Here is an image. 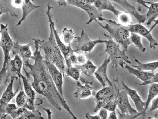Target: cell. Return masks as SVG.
<instances>
[{
    "instance_id": "cell-1",
    "label": "cell",
    "mask_w": 158,
    "mask_h": 119,
    "mask_svg": "<svg viewBox=\"0 0 158 119\" xmlns=\"http://www.w3.org/2000/svg\"><path fill=\"white\" fill-rule=\"evenodd\" d=\"M32 40L35 45V51L32 57L34 62L33 64L30 61L23 62L24 66L29 69V71H27L24 67L23 68L26 77L33 78L31 84L36 93L47 99L52 105L59 111L63 108L73 119H77L64 98L57 90L44 63V56L41 55V49L39 47V38H34Z\"/></svg>"
},
{
    "instance_id": "cell-2",
    "label": "cell",
    "mask_w": 158,
    "mask_h": 119,
    "mask_svg": "<svg viewBox=\"0 0 158 119\" xmlns=\"http://www.w3.org/2000/svg\"><path fill=\"white\" fill-rule=\"evenodd\" d=\"M49 36L47 41L39 39V47L44 51L45 57L56 65L63 73L66 74V61L56 42L52 25L49 24Z\"/></svg>"
},
{
    "instance_id": "cell-3",
    "label": "cell",
    "mask_w": 158,
    "mask_h": 119,
    "mask_svg": "<svg viewBox=\"0 0 158 119\" xmlns=\"http://www.w3.org/2000/svg\"><path fill=\"white\" fill-rule=\"evenodd\" d=\"M99 21H105L107 23L102 24L97 21V23L109 34V35L104 34L106 36L112 38L119 44L125 51H128L130 45H132L130 41L131 32L125 26L111 19H105L102 17L98 19Z\"/></svg>"
},
{
    "instance_id": "cell-4",
    "label": "cell",
    "mask_w": 158,
    "mask_h": 119,
    "mask_svg": "<svg viewBox=\"0 0 158 119\" xmlns=\"http://www.w3.org/2000/svg\"><path fill=\"white\" fill-rule=\"evenodd\" d=\"M106 37L109 39L105 43V52L110 58L111 67L112 68H115L116 71L118 70V66L123 69L125 64L131 63L128 59L129 58L125 53L126 51L112 38Z\"/></svg>"
},
{
    "instance_id": "cell-5",
    "label": "cell",
    "mask_w": 158,
    "mask_h": 119,
    "mask_svg": "<svg viewBox=\"0 0 158 119\" xmlns=\"http://www.w3.org/2000/svg\"><path fill=\"white\" fill-rule=\"evenodd\" d=\"M115 100L117 107L121 111L120 112L118 110V118L136 119L142 115L131 106L128 99V95L125 90L120 91L119 89H117Z\"/></svg>"
},
{
    "instance_id": "cell-6",
    "label": "cell",
    "mask_w": 158,
    "mask_h": 119,
    "mask_svg": "<svg viewBox=\"0 0 158 119\" xmlns=\"http://www.w3.org/2000/svg\"><path fill=\"white\" fill-rule=\"evenodd\" d=\"M23 60L18 55H15L13 59L10 60L3 70L0 72V83L1 85L9 84L10 79L15 77L17 79L18 77L21 78Z\"/></svg>"
},
{
    "instance_id": "cell-7",
    "label": "cell",
    "mask_w": 158,
    "mask_h": 119,
    "mask_svg": "<svg viewBox=\"0 0 158 119\" xmlns=\"http://www.w3.org/2000/svg\"><path fill=\"white\" fill-rule=\"evenodd\" d=\"M67 4L77 7L83 10L88 15L89 20L85 24H90L93 21L97 22V19L102 16L94 5L95 0H65Z\"/></svg>"
},
{
    "instance_id": "cell-8",
    "label": "cell",
    "mask_w": 158,
    "mask_h": 119,
    "mask_svg": "<svg viewBox=\"0 0 158 119\" xmlns=\"http://www.w3.org/2000/svg\"><path fill=\"white\" fill-rule=\"evenodd\" d=\"M8 24H1V38L0 46L2 49L4 55V61L3 67L1 70H3L10 60V53L12 52L13 48L14 42L10 36L8 31Z\"/></svg>"
},
{
    "instance_id": "cell-9",
    "label": "cell",
    "mask_w": 158,
    "mask_h": 119,
    "mask_svg": "<svg viewBox=\"0 0 158 119\" xmlns=\"http://www.w3.org/2000/svg\"><path fill=\"white\" fill-rule=\"evenodd\" d=\"M77 39V45L76 52L82 51L84 52H91L94 48L98 44L105 43L106 40L98 39L91 40L89 37L88 35L84 30L81 31L80 36L75 37Z\"/></svg>"
},
{
    "instance_id": "cell-10",
    "label": "cell",
    "mask_w": 158,
    "mask_h": 119,
    "mask_svg": "<svg viewBox=\"0 0 158 119\" xmlns=\"http://www.w3.org/2000/svg\"><path fill=\"white\" fill-rule=\"evenodd\" d=\"M53 7L50 5V4L48 3L47 5V10L46 11V14L47 15L49 24L52 25V29H53V33H54L55 39H56V42L58 45L59 49L63 54L65 60H66L69 59L70 55L76 52L75 49H73L71 47V44L67 45L63 43L61 40L60 39V37L59 35L57 30L56 29L54 22L52 20L51 11L52 9H53Z\"/></svg>"
},
{
    "instance_id": "cell-11",
    "label": "cell",
    "mask_w": 158,
    "mask_h": 119,
    "mask_svg": "<svg viewBox=\"0 0 158 119\" xmlns=\"http://www.w3.org/2000/svg\"><path fill=\"white\" fill-rule=\"evenodd\" d=\"M94 100L96 103L94 111L97 112L102 108V106L106 103L114 100L115 95L113 87L111 86L103 87L102 89L95 93Z\"/></svg>"
},
{
    "instance_id": "cell-12",
    "label": "cell",
    "mask_w": 158,
    "mask_h": 119,
    "mask_svg": "<svg viewBox=\"0 0 158 119\" xmlns=\"http://www.w3.org/2000/svg\"><path fill=\"white\" fill-rule=\"evenodd\" d=\"M130 32L135 33L143 36L147 39L149 43V47L151 49H156L158 46V42L154 39L149 30L141 23L132 24L127 27H125Z\"/></svg>"
},
{
    "instance_id": "cell-13",
    "label": "cell",
    "mask_w": 158,
    "mask_h": 119,
    "mask_svg": "<svg viewBox=\"0 0 158 119\" xmlns=\"http://www.w3.org/2000/svg\"><path fill=\"white\" fill-rule=\"evenodd\" d=\"M44 61L45 64L47 66L50 73L51 76L53 79V82L56 85V87L58 90L59 93L63 97V73L60 71L57 66L49 61L44 56Z\"/></svg>"
},
{
    "instance_id": "cell-14",
    "label": "cell",
    "mask_w": 158,
    "mask_h": 119,
    "mask_svg": "<svg viewBox=\"0 0 158 119\" xmlns=\"http://www.w3.org/2000/svg\"><path fill=\"white\" fill-rule=\"evenodd\" d=\"M80 82L77 81V90L74 93L76 99H85L94 95L95 92L93 90L92 84L93 82L87 81L83 78L80 77Z\"/></svg>"
},
{
    "instance_id": "cell-15",
    "label": "cell",
    "mask_w": 158,
    "mask_h": 119,
    "mask_svg": "<svg viewBox=\"0 0 158 119\" xmlns=\"http://www.w3.org/2000/svg\"><path fill=\"white\" fill-rule=\"evenodd\" d=\"M110 62V58H106L102 64L97 68L94 74L96 79L101 83L103 87H106V83L113 87L112 83L109 78L108 74V66Z\"/></svg>"
},
{
    "instance_id": "cell-16",
    "label": "cell",
    "mask_w": 158,
    "mask_h": 119,
    "mask_svg": "<svg viewBox=\"0 0 158 119\" xmlns=\"http://www.w3.org/2000/svg\"><path fill=\"white\" fill-rule=\"evenodd\" d=\"M120 6L124 12L129 14L136 18L138 23H144L146 21V15H141L128 0H109Z\"/></svg>"
},
{
    "instance_id": "cell-17",
    "label": "cell",
    "mask_w": 158,
    "mask_h": 119,
    "mask_svg": "<svg viewBox=\"0 0 158 119\" xmlns=\"http://www.w3.org/2000/svg\"><path fill=\"white\" fill-rule=\"evenodd\" d=\"M12 119H44L38 110H31L25 107L18 108L10 114Z\"/></svg>"
},
{
    "instance_id": "cell-18",
    "label": "cell",
    "mask_w": 158,
    "mask_h": 119,
    "mask_svg": "<svg viewBox=\"0 0 158 119\" xmlns=\"http://www.w3.org/2000/svg\"><path fill=\"white\" fill-rule=\"evenodd\" d=\"M21 79L23 82L24 91L27 98V105L26 108L30 110H35V100L36 93L35 89L32 86L31 83L30 82L29 79L23 75H21Z\"/></svg>"
},
{
    "instance_id": "cell-19",
    "label": "cell",
    "mask_w": 158,
    "mask_h": 119,
    "mask_svg": "<svg viewBox=\"0 0 158 119\" xmlns=\"http://www.w3.org/2000/svg\"><path fill=\"white\" fill-rule=\"evenodd\" d=\"M124 90L127 92L128 96L134 102L136 110L138 113L143 116L145 108L146 107V102L142 100L140 96L138 95L137 92L135 89L131 88L125 84L123 82L121 81Z\"/></svg>"
},
{
    "instance_id": "cell-20",
    "label": "cell",
    "mask_w": 158,
    "mask_h": 119,
    "mask_svg": "<svg viewBox=\"0 0 158 119\" xmlns=\"http://www.w3.org/2000/svg\"><path fill=\"white\" fill-rule=\"evenodd\" d=\"M33 44L29 43L27 44L21 45L19 42H15L12 52L13 55H19L23 62L30 61V59H32V56L31 47Z\"/></svg>"
},
{
    "instance_id": "cell-21",
    "label": "cell",
    "mask_w": 158,
    "mask_h": 119,
    "mask_svg": "<svg viewBox=\"0 0 158 119\" xmlns=\"http://www.w3.org/2000/svg\"><path fill=\"white\" fill-rule=\"evenodd\" d=\"M125 67L129 73L134 75L143 82L150 80L154 76L155 73L153 72L145 71L138 69L134 68L132 66H130L127 63L125 64Z\"/></svg>"
},
{
    "instance_id": "cell-22",
    "label": "cell",
    "mask_w": 158,
    "mask_h": 119,
    "mask_svg": "<svg viewBox=\"0 0 158 119\" xmlns=\"http://www.w3.org/2000/svg\"><path fill=\"white\" fill-rule=\"evenodd\" d=\"M94 5L101 13L104 11H110L118 17L121 12L115 8L112 2L109 0H95Z\"/></svg>"
},
{
    "instance_id": "cell-23",
    "label": "cell",
    "mask_w": 158,
    "mask_h": 119,
    "mask_svg": "<svg viewBox=\"0 0 158 119\" xmlns=\"http://www.w3.org/2000/svg\"><path fill=\"white\" fill-rule=\"evenodd\" d=\"M23 2L22 16L18 21L16 26H19L25 20L28 15L35 10L40 7V6L35 5L31 0H22Z\"/></svg>"
},
{
    "instance_id": "cell-24",
    "label": "cell",
    "mask_w": 158,
    "mask_h": 119,
    "mask_svg": "<svg viewBox=\"0 0 158 119\" xmlns=\"http://www.w3.org/2000/svg\"><path fill=\"white\" fill-rule=\"evenodd\" d=\"M15 79L16 78L15 77L11 78L10 83L8 85L6 89L3 93L2 95L1 96V100H0V104L9 103L15 97L18 90V88L16 92L13 91L14 82Z\"/></svg>"
},
{
    "instance_id": "cell-25",
    "label": "cell",
    "mask_w": 158,
    "mask_h": 119,
    "mask_svg": "<svg viewBox=\"0 0 158 119\" xmlns=\"http://www.w3.org/2000/svg\"><path fill=\"white\" fill-rule=\"evenodd\" d=\"M5 14H9L12 17L18 18L13 5L12 0H0V16Z\"/></svg>"
},
{
    "instance_id": "cell-26",
    "label": "cell",
    "mask_w": 158,
    "mask_h": 119,
    "mask_svg": "<svg viewBox=\"0 0 158 119\" xmlns=\"http://www.w3.org/2000/svg\"><path fill=\"white\" fill-rule=\"evenodd\" d=\"M82 73L88 77H91L97 68V66L94 64L90 59L88 60L85 64L82 65L75 66Z\"/></svg>"
},
{
    "instance_id": "cell-27",
    "label": "cell",
    "mask_w": 158,
    "mask_h": 119,
    "mask_svg": "<svg viewBox=\"0 0 158 119\" xmlns=\"http://www.w3.org/2000/svg\"><path fill=\"white\" fill-rule=\"evenodd\" d=\"M134 58L135 62L138 65L137 66L134 65L132 66L136 69L145 71L154 72L156 69L158 68V61L147 62V63H143L139 61L135 56H134Z\"/></svg>"
},
{
    "instance_id": "cell-28",
    "label": "cell",
    "mask_w": 158,
    "mask_h": 119,
    "mask_svg": "<svg viewBox=\"0 0 158 119\" xmlns=\"http://www.w3.org/2000/svg\"><path fill=\"white\" fill-rule=\"evenodd\" d=\"M146 14V24L150 25L158 17V2H152Z\"/></svg>"
},
{
    "instance_id": "cell-29",
    "label": "cell",
    "mask_w": 158,
    "mask_h": 119,
    "mask_svg": "<svg viewBox=\"0 0 158 119\" xmlns=\"http://www.w3.org/2000/svg\"><path fill=\"white\" fill-rule=\"evenodd\" d=\"M66 64V74L67 76L72 78L74 80L77 81L80 80V71L75 66H73V64L69 59L65 60Z\"/></svg>"
},
{
    "instance_id": "cell-30",
    "label": "cell",
    "mask_w": 158,
    "mask_h": 119,
    "mask_svg": "<svg viewBox=\"0 0 158 119\" xmlns=\"http://www.w3.org/2000/svg\"><path fill=\"white\" fill-rule=\"evenodd\" d=\"M158 95V83H153L150 84L147 99L146 101V107L145 108L143 117H145L146 115L147 110L149 104H150L152 100Z\"/></svg>"
},
{
    "instance_id": "cell-31",
    "label": "cell",
    "mask_w": 158,
    "mask_h": 119,
    "mask_svg": "<svg viewBox=\"0 0 158 119\" xmlns=\"http://www.w3.org/2000/svg\"><path fill=\"white\" fill-rule=\"evenodd\" d=\"M18 108L17 106L14 103L0 104V119H5Z\"/></svg>"
},
{
    "instance_id": "cell-32",
    "label": "cell",
    "mask_w": 158,
    "mask_h": 119,
    "mask_svg": "<svg viewBox=\"0 0 158 119\" xmlns=\"http://www.w3.org/2000/svg\"><path fill=\"white\" fill-rule=\"evenodd\" d=\"M130 41L132 44H134L142 52L146 51V49L143 46L142 42V37L140 35L135 33L131 32Z\"/></svg>"
},
{
    "instance_id": "cell-33",
    "label": "cell",
    "mask_w": 158,
    "mask_h": 119,
    "mask_svg": "<svg viewBox=\"0 0 158 119\" xmlns=\"http://www.w3.org/2000/svg\"><path fill=\"white\" fill-rule=\"evenodd\" d=\"M62 35L63 41L66 45L71 44L72 42L75 38L73 30L67 28H63Z\"/></svg>"
},
{
    "instance_id": "cell-34",
    "label": "cell",
    "mask_w": 158,
    "mask_h": 119,
    "mask_svg": "<svg viewBox=\"0 0 158 119\" xmlns=\"http://www.w3.org/2000/svg\"><path fill=\"white\" fill-rule=\"evenodd\" d=\"M131 15L127 13L121 12L117 17L118 23L123 26L127 27L133 24Z\"/></svg>"
},
{
    "instance_id": "cell-35",
    "label": "cell",
    "mask_w": 158,
    "mask_h": 119,
    "mask_svg": "<svg viewBox=\"0 0 158 119\" xmlns=\"http://www.w3.org/2000/svg\"><path fill=\"white\" fill-rule=\"evenodd\" d=\"M16 103L18 108L25 107L26 108L27 103V97L24 91L21 90L16 97Z\"/></svg>"
},
{
    "instance_id": "cell-36",
    "label": "cell",
    "mask_w": 158,
    "mask_h": 119,
    "mask_svg": "<svg viewBox=\"0 0 158 119\" xmlns=\"http://www.w3.org/2000/svg\"><path fill=\"white\" fill-rule=\"evenodd\" d=\"M117 105L115 99L110 100L102 106V108L105 109L108 111L112 112L116 110Z\"/></svg>"
},
{
    "instance_id": "cell-37",
    "label": "cell",
    "mask_w": 158,
    "mask_h": 119,
    "mask_svg": "<svg viewBox=\"0 0 158 119\" xmlns=\"http://www.w3.org/2000/svg\"><path fill=\"white\" fill-rule=\"evenodd\" d=\"M153 83H158V72L156 74H154V76L150 80L147 81L145 82H143L142 83H137V84L139 86H144L146 85H150Z\"/></svg>"
},
{
    "instance_id": "cell-38",
    "label": "cell",
    "mask_w": 158,
    "mask_h": 119,
    "mask_svg": "<svg viewBox=\"0 0 158 119\" xmlns=\"http://www.w3.org/2000/svg\"><path fill=\"white\" fill-rule=\"evenodd\" d=\"M151 106L149 112H152L158 109V95L151 102Z\"/></svg>"
},
{
    "instance_id": "cell-39",
    "label": "cell",
    "mask_w": 158,
    "mask_h": 119,
    "mask_svg": "<svg viewBox=\"0 0 158 119\" xmlns=\"http://www.w3.org/2000/svg\"><path fill=\"white\" fill-rule=\"evenodd\" d=\"M99 115L101 119H107L108 118V110H106L105 109L101 108L99 110Z\"/></svg>"
},
{
    "instance_id": "cell-40",
    "label": "cell",
    "mask_w": 158,
    "mask_h": 119,
    "mask_svg": "<svg viewBox=\"0 0 158 119\" xmlns=\"http://www.w3.org/2000/svg\"><path fill=\"white\" fill-rule=\"evenodd\" d=\"M77 59L78 65L84 64L87 60L86 56L83 55H79L77 56Z\"/></svg>"
},
{
    "instance_id": "cell-41",
    "label": "cell",
    "mask_w": 158,
    "mask_h": 119,
    "mask_svg": "<svg viewBox=\"0 0 158 119\" xmlns=\"http://www.w3.org/2000/svg\"><path fill=\"white\" fill-rule=\"evenodd\" d=\"M136 1L138 2L139 5H142V6L144 7L147 8V9H148L149 8V7L148 6L147 4L150 5L152 2H149V1H145L144 0H136Z\"/></svg>"
},
{
    "instance_id": "cell-42",
    "label": "cell",
    "mask_w": 158,
    "mask_h": 119,
    "mask_svg": "<svg viewBox=\"0 0 158 119\" xmlns=\"http://www.w3.org/2000/svg\"><path fill=\"white\" fill-rule=\"evenodd\" d=\"M71 63L73 65H78L77 63V56L74 54V53L73 54L70 55L69 58Z\"/></svg>"
},
{
    "instance_id": "cell-43",
    "label": "cell",
    "mask_w": 158,
    "mask_h": 119,
    "mask_svg": "<svg viewBox=\"0 0 158 119\" xmlns=\"http://www.w3.org/2000/svg\"><path fill=\"white\" fill-rule=\"evenodd\" d=\"M85 117L87 119H101V117L99 115H92L89 113H86L85 114Z\"/></svg>"
},
{
    "instance_id": "cell-44",
    "label": "cell",
    "mask_w": 158,
    "mask_h": 119,
    "mask_svg": "<svg viewBox=\"0 0 158 119\" xmlns=\"http://www.w3.org/2000/svg\"><path fill=\"white\" fill-rule=\"evenodd\" d=\"M109 115L108 116V119H118L116 114V110L111 112Z\"/></svg>"
},
{
    "instance_id": "cell-45",
    "label": "cell",
    "mask_w": 158,
    "mask_h": 119,
    "mask_svg": "<svg viewBox=\"0 0 158 119\" xmlns=\"http://www.w3.org/2000/svg\"><path fill=\"white\" fill-rule=\"evenodd\" d=\"M58 3L59 6L60 7L65 6L67 3L65 0H56Z\"/></svg>"
},
{
    "instance_id": "cell-46",
    "label": "cell",
    "mask_w": 158,
    "mask_h": 119,
    "mask_svg": "<svg viewBox=\"0 0 158 119\" xmlns=\"http://www.w3.org/2000/svg\"><path fill=\"white\" fill-rule=\"evenodd\" d=\"M42 109H43L44 110H45V111L46 112V113H47L48 116V118L49 119H52V112L51 111L50 109L44 108H42Z\"/></svg>"
},
{
    "instance_id": "cell-47",
    "label": "cell",
    "mask_w": 158,
    "mask_h": 119,
    "mask_svg": "<svg viewBox=\"0 0 158 119\" xmlns=\"http://www.w3.org/2000/svg\"><path fill=\"white\" fill-rule=\"evenodd\" d=\"M154 24L153 26L151 27V29H149V31H150V32H152V30L154 29V28L156 27L158 25V17L156 18V19L154 21Z\"/></svg>"
}]
</instances>
